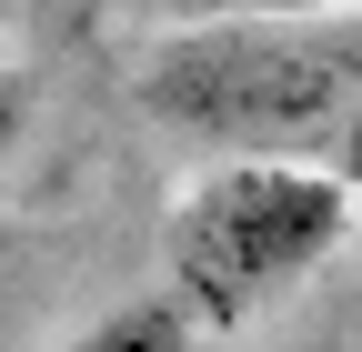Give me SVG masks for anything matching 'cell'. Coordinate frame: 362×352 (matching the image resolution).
Listing matches in <instances>:
<instances>
[{
  "label": "cell",
  "instance_id": "7",
  "mask_svg": "<svg viewBox=\"0 0 362 352\" xmlns=\"http://www.w3.org/2000/svg\"><path fill=\"white\" fill-rule=\"evenodd\" d=\"M0 20H11V0H0Z\"/></svg>",
  "mask_w": 362,
  "mask_h": 352
},
{
  "label": "cell",
  "instance_id": "3",
  "mask_svg": "<svg viewBox=\"0 0 362 352\" xmlns=\"http://www.w3.org/2000/svg\"><path fill=\"white\" fill-rule=\"evenodd\" d=\"M71 352H202V342H192V312L161 292V302H121V312H101Z\"/></svg>",
  "mask_w": 362,
  "mask_h": 352
},
{
  "label": "cell",
  "instance_id": "2",
  "mask_svg": "<svg viewBox=\"0 0 362 352\" xmlns=\"http://www.w3.org/2000/svg\"><path fill=\"white\" fill-rule=\"evenodd\" d=\"M352 232V182L332 161H221L171 211V302L192 322H252Z\"/></svg>",
  "mask_w": 362,
  "mask_h": 352
},
{
  "label": "cell",
  "instance_id": "4",
  "mask_svg": "<svg viewBox=\"0 0 362 352\" xmlns=\"http://www.w3.org/2000/svg\"><path fill=\"white\" fill-rule=\"evenodd\" d=\"M161 11H192V20H332V11H362V0H161Z\"/></svg>",
  "mask_w": 362,
  "mask_h": 352
},
{
  "label": "cell",
  "instance_id": "5",
  "mask_svg": "<svg viewBox=\"0 0 362 352\" xmlns=\"http://www.w3.org/2000/svg\"><path fill=\"white\" fill-rule=\"evenodd\" d=\"M332 171L362 192V101H352V111H342V131H332Z\"/></svg>",
  "mask_w": 362,
  "mask_h": 352
},
{
  "label": "cell",
  "instance_id": "6",
  "mask_svg": "<svg viewBox=\"0 0 362 352\" xmlns=\"http://www.w3.org/2000/svg\"><path fill=\"white\" fill-rule=\"evenodd\" d=\"M11 131H21V91L0 81V151H11Z\"/></svg>",
  "mask_w": 362,
  "mask_h": 352
},
{
  "label": "cell",
  "instance_id": "1",
  "mask_svg": "<svg viewBox=\"0 0 362 352\" xmlns=\"http://www.w3.org/2000/svg\"><path fill=\"white\" fill-rule=\"evenodd\" d=\"M141 101L202 141H302L362 101V30L332 20H202L141 61Z\"/></svg>",
  "mask_w": 362,
  "mask_h": 352
}]
</instances>
